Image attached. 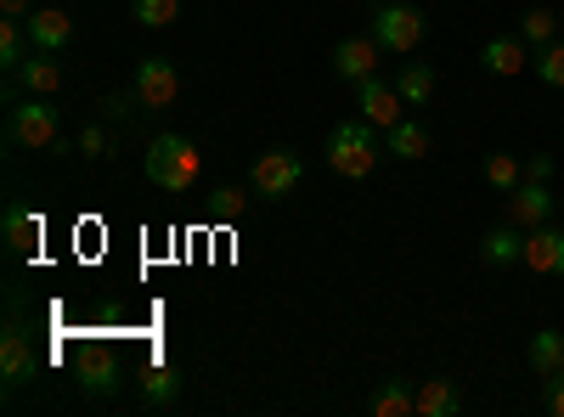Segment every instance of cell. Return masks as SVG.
<instances>
[{"instance_id": "5b68a950", "label": "cell", "mask_w": 564, "mask_h": 417, "mask_svg": "<svg viewBox=\"0 0 564 417\" xmlns=\"http://www.w3.org/2000/svg\"><path fill=\"white\" fill-rule=\"evenodd\" d=\"M372 40H379L384 52H417V40H423V12L406 7V0H384V7L372 12Z\"/></svg>"}, {"instance_id": "44dd1931", "label": "cell", "mask_w": 564, "mask_h": 417, "mask_svg": "<svg viewBox=\"0 0 564 417\" xmlns=\"http://www.w3.org/2000/svg\"><path fill=\"white\" fill-rule=\"evenodd\" d=\"M395 90L406 97V108H423V102L435 97V68H430V63H406V68L395 74Z\"/></svg>"}, {"instance_id": "2e32d148", "label": "cell", "mask_w": 564, "mask_h": 417, "mask_svg": "<svg viewBox=\"0 0 564 417\" xmlns=\"http://www.w3.org/2000/svg\"><path fill=\"white\" fill-rule=\"evenodd\" d=\"M113 384H119V355L85 350V355H79V389L102 400V395H113Z\"/></svg>"}, {"instance_id": "f546056e", "label": "cell", "mask_w": 564, "mask_h": 417, "mask_svg": "<svg viewBox=\"0 0 564 417\" xmlns=\"http://www.w3.org/2000/svg\"><path fill=\"white\" fill-rule=\"evenodd\" d=\"M74 153L102 158V153H108V130H102V124H85V130H79V142H74Z\"/></svg>"}, {"instance_id": "4316f807", "label": "cell", "mask_w": 564, "mask_h": 417, "mask_svg": "<svg viewBox=\"0 0 564 417\" xmlns=\"http://www.w3.org/2000/svg\"><path fill=\"white\" fill-rule=\"evenodd\" d=\"M531 68H536V79H542V85L564 90V40H547L542 52L531 57Z\"/></svg>"}, {"instance_id": "277c9868", "label": "cell", "mask_w": 564, "mask_h": 417, "mask_svg": "<svg viewBox=\"0 0 564 417\" xmlns=\"http://www.w3.org/2000/svg\"><path fill=\"white\" fill-rule=\"evenodd\" d=\"M249 180H254V193L271 198V204H276V198H294L300 180H305V158L289 153V147H271V153L254 158V175H249Z\"/></svg>"}, {"instance_id": "4dcf8cb0", "label": "cell", "mask_w": 564, "mask_h": 417, "mask_svg": "<svg viewBox=\"0 0 564 417\" xmlns=\"http://www.w3.org/2000/svg\"><path fill=\"white\" fill-rule=\"evenodd\" d=\"M542 406H547L553 417H564V373H553V378H542Z\"/></svg>"}, {"instance_id": "7a4b0ae2", "label": "cell", "mask_w": 564, "mask_h": 417, "mask_svg": "<svg viewBox=\"0 0 564 417\" xmlns=\"http://www.w3.org/2000/svg\"><path fill=\"white\" fill-rule=\"evenodd\" d=\"M141 169H148V180L159 193H186V187H198V175H204V153L186 142V135H159L148 147V158H141Z\"/></svg>"}, {"instance_id": "9a60e30c", "label": "cell", "mask_w": 564, "mask_h": 417, "mask_svg": "<svg viewBox=\"0 0 564 417\" xmlns=\"http://www.w3.org/2000/svg\"><path fill=\"white\" fill-rule=\"evenodd\" d=\"M18 79H23L29 97H57V90H63V63H57V52H29V63L18 68Z\"/></svg>"}, {"instance_id": "52a82bcc", "label": "cell", "mask_w": 564, "mask_h": 417, "mask_svg": "<svg viewBox=\"0 0 564 417\" xmlns=\"http://www.w3.org/2000/svg\"><path fill=\"white\" fill-rule=\"evenodd\" d=\"M181 97V74L170 57H148V63H135V102L141 108H170Z\"/></svg>"}, {"instance_id": "d6986e66", "label": "cell", "mask_w": 564, "mask_h": 417, "mask_svg": "<svg viewBox=\"0 0 564 417\" xmlns=\"http://www.w3.org/2000/svg\"><path fill=\"white\" fill-rule=\"evenodd\" d=\"M384 153H395V158H423V153H430V130H423L417 119H401V124H390L384 130Z\"/></svg>"}, {"instance_id": "d6a6232c", "label": "cell", "mask_w": 564, "mask_h": 417, "mask_svg": "<svg viewBox=\"0 0 564 417\" xmlns=\"http://www.w3.org/2000/svg\"><path fill=\"white\" fill-rule=\"evenodd\" d=\"M0 12H7V18H29L34 0H0Z\"/></svg>"}, {"instance_id": "1f68e13d", "label": "cell", "mask_w": 564, "mask_h": 417, "mask_svg": "<svg viewBox=\"0 0 564 417\" xmlns=\"http://www.w3.org/2000/svg\"><path fill=\"white\" fill-rule=\"evenodd\" d=\"M531 180H553V153H531Z\"/></svg>"}, {"instance_id": "8fae6325", "label": "cell", "mask_w": 564, "mask_h": 417, "mask_svg": "<svg viewBox=\"0 0 564 417\" xmlns=\"http://www.w3.org/2000/svg\"><path fill=\"white\" fill-rule=\"evenodd\" d=\"M29 23V40H34V52H68L74 45V18L68 12H57V7H40V12H29L23 18Z\"/></svg>"}, {"instance_id": "3957f363", "label": "cell", "mask_w": 564, "mask_h": 417, "mask_svg": "<svg viewBox=\"0 0 564 417\" xmlns=\"http://www.w3.org/2000/svg\"><path fill=\"white\" fill-rule=\"evenodd\" d=\"M57 130H63V119H57L52 97H29V102H18V108H12V124H7L12 147H23V153L57 147Z\"/></svg>"}, {"instance_id": "d4e9b609", "label": "cell", "mask_w": 564, "mask_h": 417, "mask_svg": "<svg viewBox=\"0 0 564 417\" xmlns=\"http://www.w3.org/2000/svg\"><path fill=\"white\" fill-rule=\"evenodd\" d=\"M553 34H558V18H553L547 7H531V12L520 18V40L531 45V52H542V45H547Z\"/></svg>"}, {"instance_id": "9c48e42d", "label": "cell", "mask_w": 564, "mask_h": 417, "mask_svg": "<svg viewBox=\"0 0 564 417\" xmlns=\"http://www.w3.org/2000/svg\"><path fill=\"white\" fill-rule=\"evenodd\" d=\"M520 265H531L536 276H564V226H531L525 231V254Z\"/></svg>"}, {"instance_id": "8992f818", "label": "cell", "mask_w": 564, "mask_h": 417, "mask_svg": "<svg viewBox=\"0 0 564 417\" xmlns=\"http://www.w3.org/2000/svg\"><path fill=\"white\" fill-rule=\"evenodd\" d=\"M356 113H361L367 124L390 130V124H401V119H406V97H401L395 85H384L379 74H372V79H361V85H356Z\"/></svg>"}, {"instance_id": "7402d4cb", "label": "cell", "mask_w": 564, "mask_h": 417, "mask_svg": "<svg viewBox=\"0 0 564 417\" xmlns=\"http://www.w3.org/2000/svg\"><path fill=\"white\" fill-rule=\"evenodd\" d=\"M29 45H34V40H29V23H23V18H7V23H0V63H7L12 74L29 63Z\"/></svg>"}, {"instance_id": "5bb4252c", "label": "cell", "mask_w": 564, "mask_h": 417, "mask_svg": "<svg viewBox=\"0 0 564 417\" xmlns=\"http://www.w3.org/2000/svg\"><path fill=\"white\" fill-rule=\"evenodd\" d=\"M0 373H7V389H18V384L34 378V350H29V333L23 328L0 333Z\"/></svg>"}, {"instance_id": "f1b7e54d", "label": "cell", "mask_w": 564, "mask_h": 417, "mask_svg": "<svg viewBox=\"0 0 564 417\" xmlns=\"http://www.w3.org/2000/svg\"><path fill=\"white\" fill-rule=\"evenodd\" d=\"M243 209H249V193H243V187H215V193H209V215H215V220H238Z\"/></svg>"}, {"instance_id": "ac0fdd59", "label": "cell", "mask_w": 564, "mask_h": 417, "mask_svg": "<svg viewBox=\"0 0 564 417\" xmlns=\"http://www.w3.org/2000/svg\"><path fill=\"white\" fill-rule=\"evenodd\" d=\"M463 411V395L452 378H423L417 389V417H457Z\"/></svg>"}, {"instance_id": "4fadbf2b", "label": "cell", "mask_w": 564, "mask_h": 417, "mask_svg": "<svg viewBox=\"0 0 564 417\" xmlns=\"http://www.w3.org/2000/svg\"><path fill=\"white\" fill-rule=\"evenodd\" d=\"M480 63H486V74L513 79V74H525V68H531V45H525L520 34H497V40L480 45Z\"/></svg>"}, {"instance_id": "cb8c5ba5", "label": "cell", "mask_w": 564, "mask_h": 417, "mask_svg": "<svg viewBox=\"0 0 564 417\" xmlns=\"http://www.w3.org/2000/svg\"><path fill=\"white\" fill-rule=\"evenodd\" d=\"M525 180V164L513 158V153H491L486 158V187H497V193H513Z\"/></svg>"}, {"instance_id": "83f0119b", "label": "cell", "mask_w": 564, "mask_h": 417, "mask_svg": "<svg viewBox=\"0 0 564 417\" xmlns=\"http://www.w3.org/2000/svg\"><path fill=\"white\" fill-rule=\"evenodd\" d=\"M181 18V0H135V23L141 29H170Z\"/></svg>"}, {"instance_id": "e0dca14e", "label": "cell", "mask_w": 564, "mask_h": 417, "mask_svg": "<svg viewBox=\"0 0 564 417\" xmlns=\"http://www.w3.org/2000/svg\"><path fill=\"white\" fill-rule=\"evenodd\" d=\"M480 254H486L491 265H520V254H525V226H513V220L491 226L486 243H480Z\"/></svg>"}, {"instance_id": "ba28073f", "label": "cell", "mask_w": 564, "mask_h": 417, "mask_svg": "<svg viewBox=\"0 0 564 417\" xmlns=\"http://www.w3.org/2000/svg\"><path fill=\"white\" fill-rule=\"evenodd\" d=\"M379 57H384V45L372 40V34H350V40L334 45V74H339L345 85H361V79L379 74Z\"/></svg>"}, {"instance_id": "7c38bea8", "label": "cell", "mask_w": 564, "mask_h": 417, "mask_svg": "<svg viewBox=\"0 0 564 417\" xmlns=\"http://www.w3.org/2000/svg\"><path fill=\"white\" fill-rule=\"evenodd\" d=\"M0 238H7V249H12V254H34V249L45 243V215H40V209L12 204L7 215H0Z\"/></svg>"}, {"instance_id": "484cf974", "label": "cell", "mask_w": 564, "mask_h": 417, "mask_svg": "<svg viewBox=\"0 0 564 417\" xmlns=\"http://www.w3.org/2000/svg\"><path fill=\"white\" fill-rule=\"evenodd\" d=\"M406 411H417V395L406 384H384L372 395V417H406Z\"/></svg>"}, {"instance_id": "30bf717a", "label": "cell", "mask_w": 564, "mask_h": 417, "mask_svg": "<svg viewBox=\"0 0 564 417\" xmlns=\"http://www.w3.org/2000/svg\"><path fill=\"white\" fill-rule=\"evenodd\" d=\"M508 220L525 226V231L542 226V220H553V193H547V180H531V175H525L520 187L508 193Z\"/></svg>"}, {"instance_id": "6da1fadb", "label": "cell", "mask_w": 564, "mask_h": 417, "mask_svg": "<svg viewBox=\"0 0 564 417\" xmlns=\"http://www.w3.org/2000/svg\"><path fill=\"white\" fill-rule=\"evenodd\" d=\"M327 169L345 175V180H361L372 175V164H379V124H367L361 113L356 119H339L334 130H327Z\"/></svg>"}, {"instance_id": "ffe728a7", "label": "cell", "mask_w": 564, "mask_h": 417, "mask_svg": "<svg viewBox=\"0 0 564 417\" xmlns=\"http://www.w3.org/2000/svg\"><path fill=\"white\" fill-rule=\"evenodd\" d=\"M531 373H536V378H553V373H564V333H558V328H542V333H531Z\"/></svg>"}, {"instance_id": "603a6c76", "label": "cell", "mask_w": 564, "mask_h": 417, "mask_svg": "<svg viewBox=\"0 0 564 417\" xmlns=\"http://www.w3.org/2000/svg\"><path fill=\"white\" fill-rule=\"evenodd\" d=\"M181 395V378H175V366H153V373L148 378H141V406H170Z\"/></svg>"}]
</instances>
